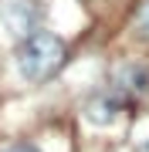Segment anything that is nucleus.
Listing matches in <instances>:
<instances>
[{"label": "nucleus", "mask_w": 149, "mask_h": 152, "mask_svg": "<svg viewBox=\"0 0 149 152\" xmlns=\"http://www.w3.org/2000/svg\"><path fill=\"white\" fill-rule=\"evenodd\" d=\"M115 85L119 91H129V95H149V64H122L115 71Z\"/></svg>", "instance_id": "7ed1b4c3"}, {"label": "nucleus", "mask_w": 149, "mask_h": 152, "mask_svg": "<svg viewBox=\"0 0 149 152\" xmlns=\"http://www.w3.org/2000/svg\"><path fill=\"white\" fill-rule=\"evenodd\" d=\"M115 112H119V102L112 95H95L92 102H88V122H95V125H109L112 118H115Z\"/></svg>", "instance_id": "20e7f679"}, {"label": "nucleus", "mask_w": 149, "mask_h": 152, "mask_svg": "<svg viewBox=\"0 0 149 152\" xmlns=\"http://www.w3.org/2000/svg\"><path fill=\"white\" fill-rule=\"evenodd\" d=\"M0 20H4L7 34L21 44L27 41L34 31H37V14H34V7L27 0H4V7H0Z\"/></svg>", "instance_id": "f03ea898"}, {"label": "nucleus", "mask_w": 149, "mask_h": 152, "mask_svg": "<svg viewBox=\"0 0 149 152\" xmlns=\"http://www.w3.org/2000/svg\"><path fill=\"white\" fill-rule=\"evenodd\" d=\"M136 152H149V139H142V142H139V149Z\"/></svg>", "instance_id": "0eeeda50"}, {"label": "nucleus", "mask_w": 149, "mask_h": 152, "mask_svg": "<svg viewBox=\"0 0 149 152\" xmlns=\"http://www.w3.org/2000/svg\"><path fill=\"white\" fill-rule=\"evenodd\" d=\"M0 152H37L34 145H24V142H17V145H4Z\"/></svg>", "instance_id": "423d86ee"}, {"label": "nucleus", "mask_w": 149, "mask_h": 152, "mask_svg": "<svg viewBox=\"0 0 149 152\" xmlns=\"http://www.w3.org/2000/svg\"><path fill=\"white\" fill-rule=\"evenodd\" d=\"M139 31H142L146 37H149V0H146L142 7H139Z\"/></svg>", "instance_id": "39448f33"}, {"label": "nucleus", "mask_w": 149, "mask_h": 152, "mask_svg": "<svg viewBox=\"0 0 149 152\" xmlns=\"http://www.w3.org/2000/svg\"><path fill=\"white\" fill-rule=\"evenodd\" d=\"M65 58H68L65 41L51 31H41V27L27 41H21V48H17V68H21V75L27 81H48V78H54L61 71V64H65Z\"/></svg>", "instance_id": "f257e3e1"}]
</instances>
